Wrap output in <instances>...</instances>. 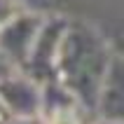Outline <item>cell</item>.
I'll return each instance as SVG.
<instances>
[{"instance_id": "6da1fadb", "label": "cell", "mask_w": 124, "mask_h": 124, "mask_svg": "<svg viewBox=\"0 0 124 124\" xmlns=\"http://www.w3.org/2000/svg\"><path fill=\"white\" fill-rule=\"evenodd\" d=\"M112 54L115 49L110 47V42L94 26L68 19L56 56L54 80L63 84L91 115Z\"/></svg>"}, {"instance_id": "7a4b0ae2", "label": "cell", "mask_w": 124, "mask_h": 124, "mask_svg": "<svg viewBox=\"0 0 124 124\" xmlns=\"http://www.w3.org/2000/svg\"><path fill=\"white\" fill-rule=\"evenodd\" d=\"M68 26L66 16H42L40 31L33 40L28 61L23 66V75L31 77L33 82L45 84L49 80H54V70H56V56H59V47H61V38L63 31Z\"/></svg>"}, {"instance_id": "3957f363", "label": "cell", "mask_w": 124, "mask_h": 124, "mask_svg": "<svg viewBox=\"0 0 124 124\" xmlns=\"http://www.w3.org/2000/svg\"><path fill=\"white\" fill-rule=\"evenodd\" d=\"M87 108L56 80L40 84V122L42 124H91Z\"/></svg>"}, {"instance_id": "277c9868", "label": "cell", "mask_w": 124, "mask_h": 124, "mask_svg": "<svg viewBox=\"0 0 124 124\" xmlns=\"http://www.w3.org/2000/svg\"><path fill=\"white\" fill-rule=\"evenodd\" d=\"M42 23V14L35 12H21L12 21H7L5 26H0V54L12 63L14 68L23 70L33 47V40Z\"/></svg>"}, {"instance_id": "5b68a950", "label": "cell", "mask_w": 124, "mask_h": 124, "mask_svg": "<svg viewBox=\"0 0 124 124\" xmlns=\"http://www.w3.org/2000/svg\"><path fill=\"white\" fill-rule=\"evenodd\" d=\"M0 105L9 119L40 117V84L23 73L0 77Z\"/></svg>"}, {"instance_id": "8992f818", "label": "cell", "mask_w": 124, "mask_h": 124, "mask_svg": "<svg viewBox=\"0 0 124 124\" xmlns=\"http://www.w3.org/2000/svg\"><path fill=\"white\" fill-rule=\"evenodd\" d=\"M94 115H96V119H105V122H122L124 119V63L119 52L112 54L110 66L105 70Z\"/></svg>"}, {"instance_id": "52a82bcc", "label": "cell", "mask_w": 124, "mask_h": 124, "mask_svg": "<svg viewBox=\"0 0 124 124\" xmlns=\"http://www.w3.org/2000/svg\"><path fill=\"white\" fill-rule=\"evenodd\" d=\"M21 12H26L21 0H0V26H5L7 21H12Z\"/></svg>"}, {"instance_id": "ba28073f", "label": "cell", "mask_w": 124, "mask_h": 124, "mask_svg": "<svg viewBox=\"0 0 124 124\" xmlns=\"http://www.w3.org/2000/svg\"><path fill=\"white\" fill-rule=\"evenodd\" d=\"M7 124H42L40 117H31V119H9Z\"/></svg>"}, {"instance_id": "9c48e42d", "label": "cell", "mask_w": 124, "mask_h": 124, "mask_svg": "<svg viewBox=\"0 0 124 124\" xmlns=\"http://www.w3.org/2000/svg\"><path fill=\"white\" fill-rule=\"evenodd\" d=\"M9 122V117H7V112L2 110V105H0V124H7Z\"/></svg>"}, {"instance_id": "30bf717a", "label": "cell", "mask_w": 124, "mask_h": 124, "mask_svg": "<svg viewBox=\"0 0 124 124\" xmlns=\"http://www.w3.org/2000/svg\"><path fill=\"white\" fill-rule=\"evenodd\" d=\"M91 124H122V122H105V119H94Z\"/></svg>"}]
</instances>
